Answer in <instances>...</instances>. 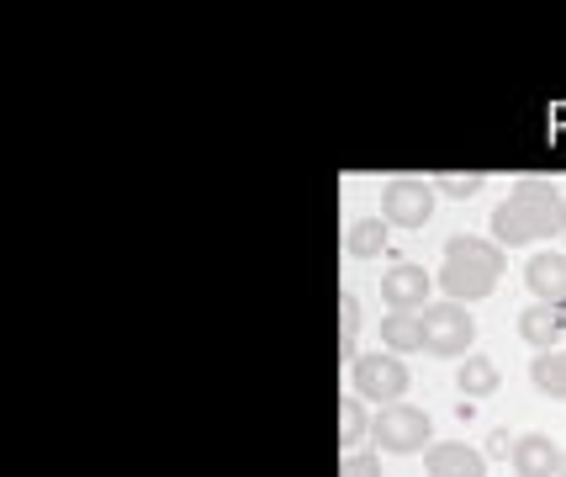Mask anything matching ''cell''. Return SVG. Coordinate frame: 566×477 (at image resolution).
I'll list each match as a JSON object with an SVG mask.
<instances>
[{
  "instance_id": "6da1fadb",
  "label": "cell",
  "mask_w": 566,
  "mask_h": 477,
  "mask_svg": "<svg viewBox=\"0 0 566 477\" xmlns=\"http://www.w3.org/2000/svg\"><path fill=\"white\" fill-rule=\"evenodd\" d=\"M541 239H566V197L551 180L530 176L493 207V245L518 250V245H541Z\"/></svg>"
},
{
  "instance_id": "7a4b0ae2",
  "label": "cell",
  "mask_w": 566,
  "mask_h": 477,
  "mask_svg": "<svg viewBox=\"0 0 566 477\" xmlns=\"http://www.w3.org/2000/svg\"><path fill=\"white\" fill-rule=\"evenodd\" d=\"M509 255L493 239H476V234H455L444 245V266H440V287L450 302H482L493 298V287L503 281Z\"/></svg>"
},
{
  "instance_id": "3957f363",
  "label": "cell",
  "mask_w": 566,
  "mask_h": 477,
  "mask_svg": "<svg viewBox=\"0 0 566 477\" xmlns=\"http://www.w3.org/2000/svg\"><path fill=\"white\" fill-rule=\"evenodd\" d=\"M370 440H376V452L413 456V452H429V446H434V425H429V414L413 408V403H387V408L370 419Z\"/></svg>"
},
{
  "instance_id": "277c9868",
  "label": "cell",
  "mask_w": 566,
  "mask_h": 477,
  "mask_svg": "<svg viewBox=\"0 0 566 477\" xmlns=\"http://www.w3.org/2000/svg\"><path fill=\"white\" fill-rule=\"evenodd\" d=\"M349 393L360 403H397L408 393V366H402V355L392 351H366L349 361Z\"/></svg>"
},
{
  "instance_id": "5b68a950",
  "label": "cell",
  "mask_w": 566,
  "mask_h": 477,
  "mask_svg": "<svg viewBox=\"0 0 566 477\" xmlns=\"http://www.w3.org/2000/svg\"><path fill=\"white\" fill-rule=\"evenodd\" d=\"M423 319V351L429 355H467L471 345H476V319H471V308L467 302H429L419 313Z\"/></svg>"
},
{
  "instance_id": "8992f818",
  "label": "cell",
  "mask_w": 566,
  "mask_h": 477,
  "mask_svg": "<svg viewBox=\"0 0 566 477\" xmlns=\"http://www.w3.org/2000/svg\"><path fill=\"white\" fill-rule=\"evenodd\" d=\"M381 218L397 228H423L434 218V186L423 176H397L381 191Z\"/></svg>"
},
{
  "instance_id": "52a82bcc",
  "label": "cell",
  "mask_w": 566,
  "mask_h": 477,
  "mask_svg": "<svg viewBox=\"0 0 566 477\" xmlns=\"http://www.w3.org/2000/svg\"><path fill=\"white\" fill-rule=\"evenodd\" d=\"M381 298H387V308H408V313L429 308V271L413 266V260L387 266V271H381Z\"/></svg>"
},
{
  "instance_id": "ba28073f",
  "label": "cell",
  "mask_w": 566,
  "mask_h": 477,
  "mask_svg": "<svg viewBox=\"0 0 566 477\" xmlns=\"http://www.w3.org/2000/svg\"><path fill=\"white\" fill-rule=\"evenodd\" d=\"M423 473L429 477H488V456L467 446V440H434L423 452Z\"/></svg>"
},
{
  "instance_id": "9c48e42d",
  "label": "cell",
  "mask_w": 566,
  "mask_h": 477,
  "mask_svg": "<svg viewBox=\"0 0 566 477\" xmlns=\"http://www.w3.org/2000/svg\"><path fill=\"white\" fill-rule=\"evenodd\" d=\"M524 287L535 302H566V250H535L524 260Z\"/></svg>"
},
{
  "instance_id": "30bf717a",
  "label": "cell",
  "mask_w": 566,
  "mask_h": 477,
  "mask_svg": "<svg viewBox=\"0 0 566 477\" xmlns=\"http://www.w3.org/2000/svg\"><path fill=\"white\" fill-rule=\"evenodd\" d=\"M562 334H566L562 302H535V308L518 313V340L535 345V351H562Z\"/></svg>"
},
{
  "instance_id": "8fae6325",
  "label": "cell",
  "mask_w": 566,
  "mask_h": 477,
  "mask_svg": "<svg viewBox=\"0 0 566 477\" xmlns=\"http://www.w3.org/2000/svg\"><path fill=\"white\" fill-rule=\"evenodd\" d=\"M562 446L551 440V435H518L514 440V473L518 477H556V467H562Z\"/></svg>"
},
{
  "instance_id": "7c38bea8",
  "label": "cell",
  "mask_w": 566,
  "mask_h": 477,
  "mask_svg": "<svg viewBox=\"0 0 566 477\" xmlns=\"http://www.w3.org/2000/svg\"><path fill=\"white\" fill-rule=\"evenodd\" d=\"M381 340H387V351L392 355L423 351V319L419 313H408V308H392V313L381 319Z\"/></svg>"
},
{
  "instance_id": "4fadbf2b",
  "label": "cell",
  "mask_w": 566,
  "mask_h": 477,
  "mask_svg": "<svg viewBox=\"0 0 566 477\" xmlns=\"http://www.w3.org/2000/svg\"><path fill=\"white\" fill-rule=\"evenodd\" d=\"M530 382H535V393H545V398H566V345L562 351H535Z\"/></svg>"
},
{
  "instance_id": "5bb4252c",
  "label": "cell",
  "mask_w": 566,
  "mask_h": 477,
  "mask_svg": "<svg viewBox=\"0 0 566 477\" xmlns=\"http://www.w3.org/2000/svg\"><path fill=\"white\" fill-rule=\"evenodd\" d=\"M497 366L488 361V355H467L461 361V372H455V387L467 393V398H488V393H497Z\"/></svg>"
},
{
  "instance_id": "9a60e30c",
  "label": "cell",
  "mask_w": 566,
  "mask_h": 477,
  "mask_svg": "<svg viewBox=\"0 0 566 477\" xmlns=\"http://www.w3.org/2000/svg\"><path fill=\"white\" fill-rule=\"evenodd\" d=\"M387 228L392 224H381V218H360V224H349L345 250L355 255V260H376V255L387 250Z\"/></svg>"
},
{
  "instance_id": "2e32d148",
  "label": "cell",
  "mask_w": 566,
  "mask_h": 477,
  "mask_svg": "<svg viewBox=\"0 0 566 477\" xmlns=\"http://www.w3.org/2000/svg\"><path fill=\"white\" fill-rule=\"evenodd\" d=\"M370 435V419H366V403L349 393L345 403H339V446L345 452H360V440Z\"/></svg>"
},
{
  "instance_id": "e0dca14e",
  "label": "cell",
  "mask_w": 566,
  "mask_h": 477,
  "mask_svg": "<svg viewBox=\"0 0 566 477\" xmlns=\"http://www.w3.org/2000/svg\"><path fill=\"white\" fill-rule=\"evenodd\" d=\"M482 186H488V176H482V170H444V176H434V191H444V197H455V201L476 197Z\"/></svg>"
},
{
  "instance_id": "ac0fdd59",
  "label": "cell",
  "mask_w": 566,
  "mask_h": 477,
  "mask_svg": "<svg viewBox=\"0 0 566 477\" xmlns=\"http://www.w3.org/2000/svg\"><path fill=\"white\" fill-rule=\"evenodd\" d=\"M355 334H360V298L339 292V355L355 361Z\"/></svg>"
},
{
  "instance_id": "d6986e66",
  "label": "cell",
  "mask_w": 566,
  "mask_h": 477,
  "mask_svg": "<svg viewBox=\"0 0 566 477\" xmlns=\"http://www.w3.org/2000/svg\"><path fill=\"white\" fill-rule=\"evenodd\" d=\"M339 477H381V452H349Z\"/></svg>"
},
{
  "instance_id": "ffe728a7",
  "label": "cell",
  "mask_w": 566,
  "mask_h": 477,
  "mask_svg": "<svg viewBox=\"0 0 566 477\" xmlns=\"http://www.w3.org/2000/svg\"><path fill=\"white\" fill-rule=\"evenodd\" d=\"M482 456H514V440H509V429H493V435H488V446H482Z\"/></svg>"
},
{
  "instance_id": "44dd1931",
  "label": "cell",
  "mask_w": 566,
  "mask_h": 477,
  "mask_svg": "<svg viewBox=\"0 0 566 477\" xmlns=\"http://www.w3.org/2000/svg\"><path fill=\"white\" fill-rule=\"evenodd\" d=\"M556 477H566V456H562V467H556Z\"/></svg>"
}]
</instances>
